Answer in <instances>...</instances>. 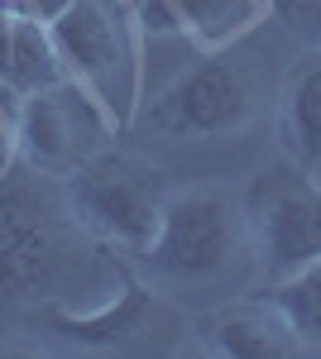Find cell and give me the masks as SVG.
<instances>
[{
	"label": "cell",
	"instance_id": "cell-6",
	"mask_svg": "<svg viewBox=\"0 0 321 359\" xmlns=\"http://www.w3.org/2000/svg\"><path fill=\"white\" fill-rule=\"evenodd\" d=\"M254 106H259V91L249 62L230 48H211L188 72H178V82L149 106V125L168 139L221 144L254 120Z\"/></svg>",
	"mask_w": 321,
	"mask_h": 359
},
{
	"label": "cell",
	"instance_id": "cell-7",
	"mask_svg": "<svg viewBox=\"0 0 321 359\" xmlns=\"http://www.w3.org/2000/svg\"><path fill=\"white\" fill-rule=\"evenodd\" d=\"M48 39L58 48L63 77L91 91L115 125H125L139 111V67L125 39V25L110 15L106 0H72L53 25Z\"/></svg>",
	"mask_w": 321,
	"mask_h": 359
},
{
	"label": "cell",
	"instance_id": "cell-5",
	"mask_svg": "<svg viewBox=\"0 0 321 359\" xmlns=\"http://www.w3.org/2000/svg\"><path fill=\"white\" fill-rule=\"evenodd\" d=\"M115 130L120 125L106 115V106L67 77L15 101L20 163L34 172H48V177H67L86 158L106 154L115 144Z\"/></svg>",
	"mask_w": 321,
	"mask_h": 359
},
{
	"label": "cell",
	"instance_id": "cell-12",
	"mask_svg": "<svg viewBox=\"0 0 321 359\" xmlns=\"http://www.w3.org/2000/svg\"><path fill=\"white\" fill-rule=\"evenodd\" d=\"M268 0H173L178 15V34H188L192 43L211 48H230L249 29L264 20Z\"/></svg>",
	"mask_w": 321,
	"mask_h": 359
},
{
	"label": "cell",
	"instance_id": "cell-8",
	"mask_svg": "<svg viewBox=\"0 0 321 359\" xmlns=\"http://www.w3.org/2000/svg\"><path fill=\"white\" fill-rule=\"evenodd\" d=\"M202 345L221 359H288L297 350L288 321L268 302H225L202 316Z\"/></svg>",
	"mask_w": 321,
	"mask_h": 359
},
{
	"label": "cell",
	"instance_id": "cell-14",
	"mask_svg": "<svg viewBox=\"0 0 321 359\" xmlns=\"http://www.w3.org/2000/svg\"><path fill=\"white\" fill-rule=\"evenodd\" d=\"M67 5L72 0H0L5 15H20V20H34V25H53Z\"/></svg>",
	"mask_w": 321,
	"mask_h": 359
},
{
	"label": "cell",
	"instance_id": "cell-11",
	"mask_svg": "<svg viewBox=\"0 0 321 359\" xmlns=\"http://www.w3.org/2000/svg\"><path fill=\"white\" fill-rule=\"evenodd\" d=\"M53 82H63V62H58V48L48 39V25H34V20L0 10V91L20 101V96Z\"/></svg>",
	"mask_w": 321,
	"mask_h": 359
},
{
	"label": "cell",
	"instance_id": "cell-15",
	"mask_svg": "<svg viewBox=\"0 0 321 359\" xmlns=\"http://www.w3.org/2000/svg\"><path fill=\"white\" fill-rule=\"evenodd\" d=\"M20 163V139H15V106L0 101V177H10V168Z\"/></svg>",
	"mask_w": 321,
	"mask_h": 359
},
{
	"label": "cell",
	"instance_id": "cell-1",
	"mask_svg": "<svg viewBox=\"0 0 321 359\" xmlns=\"http://www.w3.org/2000/svg\"><path fill=\"white\" fill-rule=\"evenodd\" d=\"M106 245L91 240L67 211L63 182L20 163L0 177V292L44 297V306H72L81 292L96 302L115 287H101Z\"/></svg>",
	"mask_w": 321,
	"mask_h": 359
},
{
	"label": "cell",
	"instance_id": "cell-13",
	"mask_svg": "<svg viewBox=\"0 0 321 359\" xmlns=\"http://www.w3.org/2000/svg\"><path fill=\"white\" fill-rule=\"evenodd\" d=\"M268 302L278 306V316L288 321L297 350H321V259L297 269L288 278H273L268 287Z\"/></svg>",
	"mask_w": 321,
	"mask_h": 359
},
{
	"label": "cell",
	"instance_id": "cell-16",
	"mask_svg": "<svg viewBox=\"0 0 321 359\" xmlns=\"http://www.w3.org/2000/svg\"><path fill=\"white\" fill-rule=\"evenodd\" d=\"M283 10L293 15V25L302 29V39L321 48V0H293V5H283Z\"/></svg>",
	"mask_w": 321,
	"mask_h": 359
},
{
	"label": "cell",
	"instance_id": "cell-9",
	"mask_svg": "<svg viewBox=\"0 0 321 359\" xmlns=\"http://www.w3.org/2000/svg\"><path fill=\"white\" fill-rule=\"evenodd\" d=\"M149 316H154V297L139 283H120V292H110L91 306H77V311L58 302L44 306V321L53 326V335L77 340V345H125L149 326Z\"/></svg>",
	"mask_w": 321,
	"mask_h": 359
},
{
	"label": "cell",
	"instance_id": "cell-10",
	"mask_svg": "<svg viewBox=\"0 0 321 359\" xmlns=\"http://www.w3.org/2000/svg\"><path fill=\"white\" fill-rule=\"evenodd\" d=\"M278 144H283L288 163H297L302 172H321V48L317 43H307V53L283 77Z\"/></svg>",
	"mask_w": 321,
	"mask_h": 359
},
{
	"label": "cell",
	"instance_id": "cell-4",
	"mask_svg": "<svg viewBox=\"0 0 321 359\" xmlns=\"http://www.w3.org/2000/svg\"><path fill=\"white\" fill-rule=\"evenodd\" d=\"M244 245L268 278H288L321 259V182L297 163L254 172L240 196Z\"/></svg>",
	"mask_w": 321,
	"mask_h": 359
},
{
	"label": "cell",
	"instance_id": "cell-3",
	"mask_svg": "<svg viewBox=\"0 0 321 359\" xmlns=\"http://www.w3.org/2000/svg\"><path fill=\"white\" fill-rule=\"evenodd\" d=\"M58 182L67 196V211L77 216V225L91 240L120 249V254H134V259L144 254V245L159 230L163 196H168V187L149 163H139L110 144L106 154L86 158L77 172L58 177Z\"/></svg>",
	"mask_w": 321,
	"mask_h": 359
},
{
	"label": "cell",
	"instance_id": "cell-2",
	"mask_svg": "<svg viewBox=\"0 0 321 359\" xmlns=\"http://www.w3.org/2000/svg\"><path fill=\"white\" fill-rule=\"evenodd\" d=\"M244 249V211L221 187H168L159 211V230L144 245L139 264L173 283L221 278Z\"/></svg>",
	"mask_w": 321,
	"mask_h": 359
},
{
	"label": "cell",
	"instance_id": "cell-17",
	"mask_svg": "<svg viewBox=\"0 0 321 359\" xmlns=\"http://www.w3.org/2000/svg\"><path fill=\"white\" fill-rule=\"evenodd\" d=\"M278 5H293V0H278Z\"/></svg>",
	"mask_w": 321,
	"mask_h": 359
}]
</instances>
